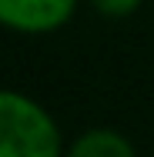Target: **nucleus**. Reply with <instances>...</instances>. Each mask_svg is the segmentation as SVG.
Wrapping results in <instances>:
<instances>
[{
    "instance_id": "4",
    "label": "nucleus",
    "mask_w": 154,
    "mask_h": 157,
    "mask_svg": "<svg viewBox=\"0 0 154 157\" xmlns=\"http://www.w3.org/2000/svg\"><path fill=\"white\" fill-rule=\"evenodd\" d=\"M137 3H141V0H94V7H97V10H104V13H114V17H121V13H131Z\"/></svg>"
},
{
    "instance_id": "3",
    "label": "nucleus",
    "mask_w": 154,
    "mask_h": 157,
    "mask_svg": "<svg viewBox=\"0 0 154 157\" xmlns=\"http://www.w3.org/2000/svg\"><path fill=\"white\" fill-rule=\"evenodd\" d=\"M74 157H131V144L114 130H91L74 144Z\"/></svg>"
},
{
    "instance_id": "2",
    "label": "nucleus",
    "mask_w": 154,
    "mask_h": 157,
    "mask_svg": "<svg viewBox=\"0 0 154 157\" xmlns=\"http://www.w3.org/2000/svg\"><path fill=\"white\" fill-rule=\"evenodd\" d=\"M74 0H0V24L14 30H54L70 17Z\"/></svg>"
},
{
    "instance_id": "1",
    "label": "nucleus",
    "mask_w": 154,
    "mask_h": 157,
    "mask_svg": "<svg viewBox=\"0 0 154 157\" xmlns=\"http://www.w3.org/2000/svg\"><path fill=\"white\" fill-rule=\"evenodd\" d=\"M61 134L54 121L20 94L0 90V157H54Z\"/></svg>"
}]
</instances>
